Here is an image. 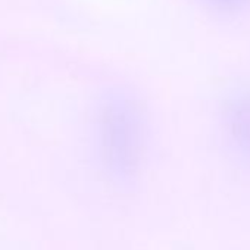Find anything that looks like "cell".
<instances>
[{
	"instance_id": "1",
	"label": "cell",
	"mask_w": 250,
	"mask_h": 250,
	"mask_svg": "<svg viewBox=\"0 0 250 250\" xmlns=\"http://www.w3.org/2000/svg\"><path fill=\"white\" fill-rule=\"evenodd\" d=\"M146 116L140 102L122 91L107 96L99 113V146L115 181L128 184L137 177L146 153Z\"/></svg>"
},
{
	"instance_id": "3",
	"label": "cell",
	"mask_w": 250,
	"mask_h": 250,
	"mask_svg": "<svg viewBox=\"0 0 250 250\" xmlns=\"http://www.w3.org/2000/svg\"><path fill=\"white\" fill-rule=\"evenodd\" d=\"M215 6L221 8V9H227V11H234V9H240L241 6H244L249 0H209Z\"/></svg>"
},
{
	"instance_id": "2",
	"label": "cell",
	"mask_w": 250,
	"mask_h": 250,
	"mask_svg": "<svg viewBox=\"0 0 250 250\" xmlns=\"http://www.w3.org/2000/svg\"><path fill=\"white\" fill-rule=\"evenodd\" d=\"M227 119L234 140L250 152V94H240L229 103Z\"/></svg>"
}]
</instances>
